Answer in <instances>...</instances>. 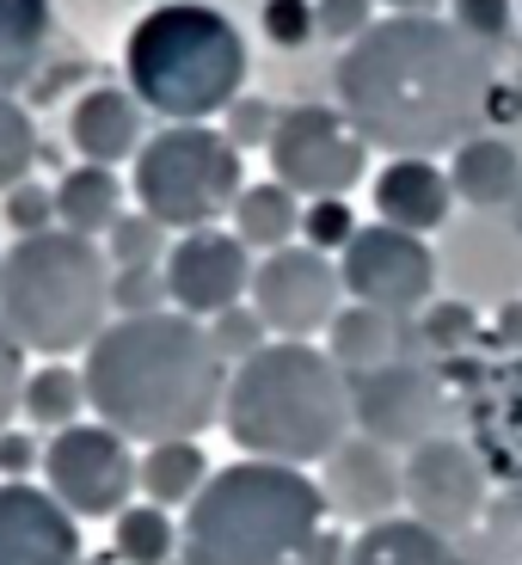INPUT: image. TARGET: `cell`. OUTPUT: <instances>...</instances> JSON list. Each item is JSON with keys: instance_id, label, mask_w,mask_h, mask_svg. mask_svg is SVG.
<instances>
[{"instance_id": "74e56055", "label": "cell", "mask_w": 522, "mask_h": 565, "mask_svg": "<svg viewBox=\"0 0 522 565\" xmlns=\"http://www.w3.org/2000/svg\"><path fill=\"white\" fill-rule=\"evenodd\" d=\"M19 394H25V351H19V339L0 326V430H13Z\"/></svg>"}, {"instance_id": "9c48e42d", "label": "cell", "mask_w": 522, "mask_h": 565, "mask_svg": "<svg viewBox=\"0 0 522 565\" xmlns=\"http://www.w3.org/2000/svg\"><path fill=\"white\" fill-rule=\"evenodd\" d=\"M136 443H124L117 430H105L99 418L93 424H74V430H56L43 443V486L56 492V504L68 510L74 523L86 516H124L129 492L136 486Z\"/></svg>"}, {"instance_id": "7c38bea8", "label": "cell", "mask_w": 522, "mask_h": 565, "mask_svg": "<svg viewBox=\"0 0 522 565\" xmlns=\"http://www.w3.org/2000/svg\"><path fill=\"white\" fill-rule=\"evenodd\" d=\"M351 418H356V437L412 455L418 443L443 437L449 394H443L437 369L387 363V369H369V375H356V382H351Z\"/></svg>"}, {"instance_id": "d590c367", "label": "cell", "mask_w": 522, "mask_h": 565, "mask_svg": "<svg viewBox=\"0 0 522 565\" xmlns=\"http://www.w3.org/2000/svg\"><path fill=\"white\" fill-rule=\"evenodd\" d=\"M222 117H227V141H234V148H270L283 111H270V99H246V93H241Z\"/></svg>"}, {"instance_id": "44dd1931", "label": "cell", "mask_w": 522, "mask_h": 565, "mask_svg": "<svg viewBox=\"0 0 522 565\" xmlns=\"http://www.w3.org/2000/svg\"><path fill=\"white\" fill-rule=\"evenodd\" d=\"M301 210H308V203H301L289 184H277V179L246 184L241 203H234V234H241L253 253H283V246H296V234H301Z\"/></svg>"}, {"instance_id": "ffe728a7", "label": "cell", "mask_w": 522, "mask_h": 565, "mask_svg": "<svg viewBox=\"0 0 522 565\" xmlns=\"http://www.w3.org/2000/svg\"><path fill=\"white\" fill-rule=\"evenodd\" d=\"M124 222V184L111 167H68L56 179V227L86 234V241H105L111 227Z\"/></svg>"}, {"instance_id": "cb8c5ba5", "label": "cell", "mask_w": 522, "mask_h": 565, "mask_svg": "<svg viewBox=\"0 0 522 565\" xmlns=\"http://www.w3.org/2000/svg\"><path fill=\"white\" fill-rule=\"evenodd\" d=\"M344 565H455L449 541L437 529H424L418 516H387V523L363 529L344 553Z\"/></svg>"}, {"instance_id": "4fadbf2b", "label": "cell", "mask_w": 522, "mask_h": 565, "mask_svg": "<svg viewBox=\"0 0 522 565\" xmlns=\"http://www.w3.org/2000/svg\"><path fill=\"white\" fill-rule=\"evenodd\" d=\"M486 492H492V480H486V461H480L473 443L430 437L406 455V504H412V516H418L424 529H437L443 541L480 523Z\"/></svg>"}, {"instance_id": "d6986e66", "label": "cell", "mask_w": 522, "mask_h": 565, "mask_svg": "<svg viewBox=\"0 0 522 565\" xmlns=\"http://www.w3.org/2000/svg\"><path fill=\"white\" fill-rule=\"evenodd\" d=\"M449 184L467 210H510L516 191H522V154L504 136H473V141L455 148Z\"/></svg>"}, {"instance_id": "30bf717a", "label": "cell", "mask_w": 522, "mask_h": 565, "mask_svg": "<svg viewBox=\"0 0 522 565\" xmlns=\"http://www.w3.org/2000/svg\"><path fill=\"white\" fill-rule=\"evenodd\" d=\"M270 339H296L313 344V332L339 320V301H344V277L339 265L313 246H283V253H265L253 270V296Z\"/></svg>"}, {"instance_id": "8fae6325", "label": "cell", "mask_w": 522, "mask_h": 565, "mask_svg": "<svg viewBox=\"0 0 522 565\" xmlns=\"http://www.w3.org/2000/svg\"><path fill=\"white\" fill-rule=\"evenodd\" d=\"M339 277L356 308H382L400 320V313H418L430 301L437 253L418 234H400V227L375 222V227H356V241L339 253Z\"/></svg>"}, {"instance_id": "f35d334b", "label": "cell", "mask_w": 522, "mask_h": 565, "mask_svg": "<svg viewBox=\"0 0 522 565\" xmlns=\"http://www.w3.org/2000/svg\"><path fill=\"white\" fill-rule=\"evenodd\" d=\"M31 467H43V443L31 430H0V480H31Z\"/></svg>"}, {"instance_id": "8d00e7d4", "label": "cell", "mask_w": 522, "mask_h": 565, "mask_svg": "<svg viewBox=\"0 0 522 565\" xmlns=\"http://www.w3.org/2000/svg\"><path fill=\"white\" fill-rule=\"evenodd\" d=\"M375 0H313V13H320V38H339V43H356L375 13H369Z\"/></svg>"}, {"instance_id": "d6a6232c", "label": "cell", "mask_w": 522, "mask_h": 565, "mask_svg": "<svg viewBox=\"0 0 522 565\" xmlns=\"http://www.w3.org/2000/svg\"><path fill=\"white\" fill-rule=\"evenodd\" d=\"M7 227H13L19 241L50 234V227H56V191H50V184H38V179L13 184V191H7Z\"/></svg>"}, {"instance_id": "ba28073f", "label": "cell", "mask_w": 522, "mask_h": 565, "mask_svg": "<svg viewBox=\"0 0 522 565\" xmlns=\"http://www.w3.org/2000/svg\"><path fill=\"white\" fill-rule=\"evenodd\" d=\"M270 167H277V184H289L308 203L351 198L369 172V141L351 129L344 111L289 105L277 117V136H270Z\"/></svg>"}, {"instance_id": "836d02e7", "label": "cell", "mask_w": 522, "mask_h": 565, "mask_svg": "<svg viewBox=\"0 0 522 565\" xmlns=\"http://www.w3.org/2000/svg\"><path fill=\"white\" fill-rule=\"evenodd\" d=\"M258 25L277 50H301V43L320 31V13H313V0H265L258 7Z\"/></svg>"}, {"instance_id": "e0dca14e", "label": "cell", "mask_w": 522, "mask_h": 565, "mask_svg": "<svg viewBox=\"0 0 522 565\" xmlns=\"http://www.w3.org/2000/svg\"><path fill=\"white\" fill-rule=\"evenodd\" d=\"M141 129H148V111L129 86H93L81 93L68 111V141L86 167H117V160H136L141 154Z\"/></svg>"}, {"instance_id": "2e32d148", "label": "cell", "mask_w": 522, "mask_h": 565, "mask_svg": "<svg viewBox=\"0 0 522 565\" xmlns=\"http://www.w3.org/2000/svg\"><path fill=\"white\" fill-rule=\"evenodd\" d=\"M0 565H81V523L50 486L0 480Z\"/></svg>"}, {"instance_id": "d4e9b609", "label": "cell", "mask_w": 522, "mask_h": 565, "mask_svg": "<svg viewBox=\"0 0 522 565\" xmlns=\"http://www.w3.org/2000/svg\"><path fill=\"white\" fill-rule=\"evenodd\" d=\"M50 43V0H0V99H13L43 62Z\"/></svg>"}, {"instance_id": "6da1fadb", "label": "cell", "mask_w": 522, "mask_h": 565, "mask_svg": "<svg viewBox=\"0 0 522 565\" xmlns=\"http://www.w3.org/2000/svg\"><path fill=\"white\" fill-rule=\"evenodd\" d=\"M492 99V50L437 13L375 19L339 56V111L369 148L430 160L473 141Z\"/></svg>"}, {"instance_id": "f546056e", "label": "cell", "mask_w": 522, "mask_h": 565, "mask_svg": "<svg viewBox=\"0 0 522 565\" xmlns=\"http://www.w3.org/2000/svg\"><path fill=\"white\" fill-rule=\"evenodd\" d=\"M210 344L222 351V363L241 369L246 356H258L270 344V332H265V320H258L253 301H241V308H227V313H215V320H210Z\"/></svg>"}, {"instance_id": "7402d4cb", "label": "cell", "mask_w": 522, "mask_h": 565, "mask_svg": "<svg viewBox=\"0 0 522 565\" xmlns=\"http://www.w3.org/2000/svg\"><path fill=\"white\" fill-rule=\"evenodd\" d=\"M136 486L148 504H198V492L210 486V455L198 443H155V449H141L136 461Z\"/></svg>"}, {"instance_id": "ac0fdd59", "label": "cell", "mask_w": 522, "mask_h": 565, "mask_svg": "<svg viewBox=\"0 0 522 565\" xmlns=\"http://www.w3.org/2000/svg\"><path fill=\"white\" fill-rule=\"evenodd\" d=\"M449 210H455V184L437 160H387L375 172V215L387 227H400V234L424 241L430 227L449 222Z\"/></svg>"}, {"instance_id": "52a82bcc", "label": "cell", "mask_w": 522, "mask_h": 565, "mask_svg": "<svg viewBox=\"0 0 522 565\" xmlns=\"http://www.w3.org/2000/svg\"><path fill=\"white\" fill-rule=\"evenodd\" d=\"M129 184H136L141 215H155L160 227H179V234H198V227H215L222 215H234L246 172H241V148L222 129L172 124L141 141Z\"/></svg>"}, {"instance_id": "603a6c76", "label": "cell", "mask_w": 522, "mask_h": 565, "mask_svg": "<svg viewBox=\"0 0 522 565\" xmlns=\"http://www.w3.org/2000/svg\"><path fill=\"white\" fill-rule=\"evenodd\" d=\"M394 351H400V320L382 308H339V320L326 326V356L339 369H356V375L387 369Z\"/></svg>"}, {"instance_id": "4dcf8cb0", "label": "cell", "mask_w": 522, "mask_h": 565, "mask_svg": "<svg viewBox=\"0 0 522 565\" xmlns=\"http://www.w3.org/2000/svg\"><path fill=\"white\" fill-rule=\"evenodd\" d=\"M356 241V210L344 198H320L301 210V246H313V253H344V246Z\"/></svg>"}, {"instance_id": "5b68a950", "label": "cell", "mask_w": 522, "mask_h": 565, "mask_svg": "<svg viewBox=\"0 0 522 565\" xmlns=\"http://www.w3.org/2000/svg\"><path fill=\"white\" fill-rule=\"evenodd\" d=\"M111 277L105 246L68 227L13 241V253H0V326L38 356L93 351L111 326Z\"/></svg>"}, {"instance_id": "f1b7e54d", "label": "cell", "mask_w": 522, "mask_h": 565, "mask_svg": "<svg viewBox=\"0 0 522 565\" xmlns=\"http://www.w3.org/2000/svg\"><path fill=\"white\" fill-rule=\"evenodd\" d=\"M31 160H38V129H31V111L19 99H0V198L13 184L31 179Z\"/></svg>"}, {"instance_id": "7bdbcfd3", "label": "cell", "mask_w": 522, "mask_h": 565, "mask_svg": "<svg viewBox=\"0 0 522 565\" xmlns=\"http://www.w3.org/2000/svg\"><path fill=\"white\" fill-rule=\"evenodd\" d=\"M510 227H516V241H522V191H516V203H510Z\"/></svg>"}, {"instance_id": "7a4b0ae2", "label": "cell", "mask_w": 522, "mask_h": 565, "mask_svg": "<svg viewBox=\"0 0 522 565\" xmlns=\"http://www.w3.org/2000/svg\"><path fill=\"white\" fill-rule=\"evenodd\" d=\"M81 375L93 418L124 443L155 449V443H198L210 424H222L234 369L210 344V326L167 308L141 320H111L93 339Z\"/></svg>"}, {"instance_id": "4316f807", "label": "cell", "mask_w": 522, "mask_h": 565, "mask_svg": "<svg viewBox=\"0 0 522 565\" xmlns=\"http://www.w3.org/2000/svg\"><path fill=\"white\" fill-rule=\"evenodd\" d=\"M111 547L124 565H167L179 553V529L160 504H129L111 523Z\"/></svg>"}, {"instance_id": "5bb4252c", "label": "cell", "mask_w": 522, "mask_h": 565, "mask_svg": "<svg viewBox=\"0 0 522 565\" xmlns=\"http://www.w3.org/2000/svg\"><path fill=\"white\" fill-rule=\"evenodd\" d=\"M167 296L179 313L191 320H215V313L241 308L253 296V246L241 234H222V227H198V234H179L167 253Z\"/></svg>"}, {"instance_id": "60d3db41", "label": "cell", "mask_w": 522, "mask_h": 565, "mask_svg": "<svg viewBox=\"0 0 522 565\" xmlns=\"http://www.w3.org/2000/svg\"><path fill=\"white\" fill-rule=\"evenodd\" d=\"M498 344H510V351L522 356V301H504V308H498Z\"/></svg>"}, {"instance_id": "277c9868", "label": "cell", "mask_w": 522, "mask_h": 565, "mask_svg": "<svg viewBox=\"0 0 522 565\" xmlns=\"http://www.w3.org/2000/svg\"><path fill=\"white\" fill-rule=\"evenodd\" d=\"M326 492L301 467L234 461L210 473L179 523V565H301L320 541Z\"/></svg>"}, {"instance_id": "9a60e30c", "label": "cell", "mask_w": 522, "mask_h": 565, "mask_svg": "<svg viewBox=\"0 0 522 565\" xmlns=\"http://www.w3.org/2000/svg\"><path fill=\"white\" fill-rule=\"evenodd\" d=\"M320 492L326 510H339L344 523L375 529L406 504V467L394 461V449L369 437H344L339 449L320 461Z\"/></svg>"}, {"instance_id": "e575fe53", "label": "cell", "mask_w": 522, "mask_h": 565, "mask_svg": "<svg viewBox=\"0 0 522 565\" xmlns=\"http://www.w3.org/2000/svg\"><path fill=\"white\" fill-rule=\"evenodd\" d=\"M510 0H449V25L467 31L473 43H486V50H498V43L510 38Z\"/></svg>"}, {"instance_id": "ab89813d", "label": "cell", "mask_w": 522, "mask_h": 565, "mask_svg": "<svg viewBox=\"0 0 522 565\" xmlns=\"http://www.w3.org/2000/svg\"><path fill=\"white\" fill-rule=\"evenodd\" d=\"M430 339L437 344H461V339H473V308L467 301H443V308H430Z\"/></svg>"}, {"instance_id": "83f0119b", "label": "cell", "mask_w": 522, "mask_h": 565, "mask_svg": "<svg viewBox=\"0 0 522 565\" xmlns=\"http://www.w3.org/2000/svg\"><path fill=\"white\" fill-rule=\"evenodd\" d=\"M105 258H111V270L167 265V227H160L155 215H141V210H124V222L105 234Z\"/></svg>"}, {"instance_id": "1f68e13d", "label": "cell", "mask_w": 522, "mask_h": 565, "mask_svg": "<svg viewBox=\"0 0 522 565\" xmlns=\"http://www.w3.org/2000/svg\"><path fill=\"white\" fill-rule=\"evenodd\" d=\"M172 296H167V270H117L111 277V313L117 320H141V313H167Z\"/></svg>"}, {"instance_id": "b9f144b4", "label": "cell", "mask_w": 522, "mask_h": 565, "mask_svg": "<svg viewBox=\"0 0 522 565\" xmlns=\"http://www.w3.org/2000/svg\"><path fill=\"white\" fill-rule=\"evenodd\" d=\"M382 7H394V13H430L437 0H382Z\"/></svg>"}, {"instance_id": "484cf974", "label": "cell", "mask_w": 522, "mask_h": 565, "mask_svg": "<svg viewBox=\"0 0 522 565\" xmlns=\"http://www.w3.org/2000/svg\"><path fill=\"white\" fill-rule=\"evenodd\" d=\"M19 412H25V424H38V430H50V437H56V430H74L81 412H93L86 406V375L68 369V363L31 369L25 394H19Z\"/></svg>"}, {"instance_id": "3957f363", "label": "cell", "mask_w": 522, "mask_h": 565, "mask_svg": "<svg viewBox=\"0 0 522 565\" xmlns=\"http://www.w3.org/2000/svg\"><path fill=\"white\" fill-rule=\"evenodd\" d=\"M222 424L253 461H283V467L326 461L356 424L351 382L320 344L270 339L265 351L246 356L227 375Z\"/></svg>"}, {"instance_id": "8992f818", "label": "cell", "mask_w": 522, "mask_h": 565, "mask_svg": "<svg viewBox=\"0 0 522 565\" xmlns=\"http://www.w3.org/2000/svg\"><path fill=\"white\" fill-rule=\"evenodd\" d=\"M124 74L141 111H160L167 124H203L241 99L246 43L234 19L203 0H160L129 31Z\"/></svg>"}]
</instances>
